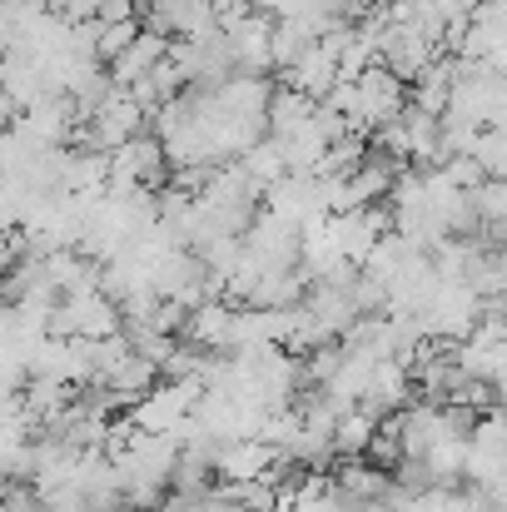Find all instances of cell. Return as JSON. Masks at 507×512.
<instances>
[{"instance_id": "6da1fadb", "label": "cell", "mask_w": 507, "mask_h": 512, "mask_svg": "<svg viewBox=\"0 0 507 512\" xmlns=\"http://www.w3.org/2000/svg\"><path fill=\"white\" fill-rule=\"evenodd\" d=\"M353 90H358V110H353V125H348L353 135H378L383 125H393L408 110V85L398 75H388L383 65H368L353 80Z\"/></svg>"}, {"instance_id": "7a4b0ae2", "label": "cell", "mask_w": 507, "mask_h": 512, "mask_svg": "<svg viewBox=\"0 0 507 512\" xmlns=\"http://www.w3.org/2000/svg\"><path fill=\"white\" fill-rule=\"evenodd\" d=\"M224 40H229V60H234V75H259V80H274V55H269V40H274V20L249 10L244 20L224 25Z\"/></svg>"}, {"instance_id": "3957f363", "label": "cell", "mask_w": 507, "mask_h": 512, "mask_svg": "<svg viewBox=\"0 0 507 512\" xmlns=\"http://www.w3.org/2000/svg\"><path fill=\"white\" fill-rule=\"evenodd\" d=\"M438 55H443V50H438L423 30H413V25H383V35H378V65H383L388 75H398L403 85H413Z\"/></svg>"}, {"instance_id": "277c9868", "label": "cell", "mask_w": 507, "mask_h": 512, "mask_svg": "<svg viewBox=\"0 0 507 512\" xmlns=\"http://www.w3.org/2000/svg\"><path fill=\"white\" fill-rule=\"evenodd\" d=\"M284 85H289V90H299V95H309L314 105H324V100H329V90L338 85V55L319 40V45H314V50H309V55L284 75Z\"/></svg>"}, {"instance_id": "5b68a950", "label": "cell", "mask_w": 507, "mask_h": 512, "mask_svg": "<svg viewBox=\"0 0 507 512\" xmlns=\"http://www.w3.org/2000/svg\"><path fill=\"white\" fill-rule=\"evenodd\" d=\"M169 60V40L165 35H155V30H140V40L110 65V80L120 85V90H130V85H140L145 75H155L160 65Z\"/></svg>"}, {"instance_id": "8992f818", "label": "cell", "mask_w": 507, "mask_h": 512, "mask_svg": "<svg viewBox=\"0 0 507 512\" xmlns=\"http://www.w3.org/2000/svg\"><path fill=\"white\" fill-rule=\"evenodd\" d=\"M453 70H458V55H438L408 90V105L423 110V115H443L448 110V95H453Z\"/></svg>"}, {"instance_id": "52a82bcc", "label": "cell", "mask_w": 507, "mask_h": 512, "mask_svg": "<svg viewBox=\"0 0 507 512\" xmlns=\"http://www.w3.org/2000/svg\"><path fill=\"white\" fill-rule=\"evenodd\" d=\"M319 45V35L304 25V20H274V40H269V55H274V75H289L309 50Z\"/></svg>"}, {"instance_id": "ba28073f", "label": "cell", "mask_w": 507, "mask_h": 512, "mask_svg": "<svg viewBox=\"0 0 507 512\" xmlns=\"http://www.w3.org/2000/svg\"><path fill=\"white\" fill-rule=\"evenodd\" d=\"M140 30H145V20L135 15V20H115V25H100V35H95V65H115L135 40H140Z\"/></svg>"}, {"instance_id": "9c48e42d", "label": "cell", "mask_w": 507, "mask_h": 512, "mask_svg": "<svg viewBox=\"0 0 507 512\" xmlns=\"http://www.w3.org/2000/svg\"><path fill=\"white\" fill-rule=\"evenodd\" d=\"M468 160L483 170V179H503V184H507V135H498V130H483Z\"/></svg>"}, {"instance_id": "30bf717a", "label": "cell", "mask_w": 507, "mask_h": 512, "mask_svg": "<svg viewBox=\"0 0 507 512\" xmlns=\"http://www.w3.org/2000/svg\"><path fill=\"white\" fill-rule=\"evenodd\" d=\"M294 5H299V0H254V10H259V15H269V20H284Z\"/></svg>"}, {"instance_id": "8fae6325", "label": "cell", "mask_w": 507, "mask_h": 512, "mask_svg": "<svg viewBox=\"0 0 507 512\" xmlns=\"http://www.w3.org/2000/svg\"><path fill=\"white\" fill-rule=\"evenodd\" d=\"M0 60H5V45H0Z\"/></svg>"}, {"instance_id": "7c38bea8", "label": "cell", "mask_w": 507, "mask_h": 512, "mask_svg": "<svg viewBox=\"0 0 507 512\" xmlns=\"http://www.w3.org/2000/svg\"><path fill=\"white\" fill-rule=\"evenodd\" d=\"M503 309H507V294H503Z\"/></svg>"}]
</instances>
